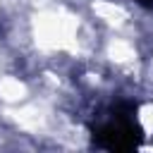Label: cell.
<instances>
[{
	"label": "cell",
	"mask_w": 153,
	"mask_h": 153,
	"mask_svg": "<svg viewBox=\"0 0 153 153\" xmlns=\"http://www.w3.org/2000/svg\"><path fill=\"white\" fill-rule=\"evenodd\" d=\"M139 2H141L143 7H153V0H139Z\"/></svg>",
	"instance_id": "cell-2"
},
{
	"label": "cell",
	"mask_w": 153,
	"mask_h": 153,
	"mask_svg": "<svg viewBox=\"0 0 153 153\" xmlns=\"http://www.w3.org/2000/svg\"><path fill=\"white\" fill-rule=\"evenodd\" d=\"M93 143L115 153L134 151L143 141V129L136 122V103H117L108 120L96 124L93 129Z\"/></svg>",
	"instance_id": "cell-1"
}]
</instances>
